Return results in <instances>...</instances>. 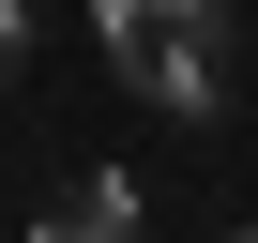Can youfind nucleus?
Instances as JSON below:
<instances>
[{
	"instance_id": "obj_1",
	"label": "nucleus",
	"mask_w": 258,
	"mask_h": 243,
	"mask_svg": "<svg viewBox=\"0 0 258 243\" xmlns=\"http://www.w3.org/2000/svg\"><path fill=\"white\" fill-rule=\"evenodd\" d=\"M91 46L121 91H152L167 122H213L228 106V16L213 0H91Z\"/></svg>"
},
{
	"instance_id": "obj_3",
	"label": "nucleus",
	"mask_w": 258,
	"mask_h": 243,
	"mask_svg": "<svg viewBox=\"0 0 258 243\" xmlns=\"http://www.w3.org/2000/svg\"><path fill=\"white\" fill-rule=\"evenodd\" d=\"M16 76H31V16L0 0V106H16Z\"/></svg>"
},
{
	"instance_id": "obj_2",
	"label": "nucleus",
	"mask_w": 258,
	"mask_h": 243,
	"mask_svg": "<svg viewBox=\"0 0 258 243\" xmlns=\"http://www.w3.org/2000/svg\"><path fill=\"white\" fill-rule=\"evenodd\" d=\"M46 228H61V243H91V228H137V183H61V198H46Z\"/></svg>"
}]
</instances>
